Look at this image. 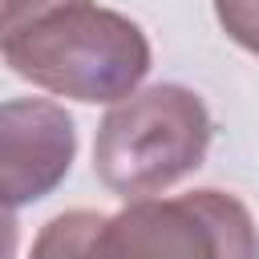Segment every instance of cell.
Here are the masks:
<instances>
[{"label": "cell", "mask_w": 259, "mask_h": 259, "mask_svg": "<svg viewBox=\"0 0 259 259\" xmlns=\"http://www.w3.org/2000/svg\"><path fill=\"white\" fill-rule=\"evenodd\" d=\"M214 16L239 49L259 57V0H214Z\"/></svg>", "instance_id": "obj_6"}, {"label": "cell", "mask_w": 259, "mask_h": 259, "mask_svg": "<svg viewBox=\"0 0 259 259\" xmlns=\"http://www.w3.org/2000/svg\"><path fill=\"white\" fill-rule=\"evenodd\" d=\"M16 219H12V206H0V259H16Z\"/></svg>", "instance_id": "obj_7"}, {"label": "cell", "mask_w": 259, "mask_h": 259, "mask_svg": "<svg viewBox=\"0 0 259 259\" xmlns=\"http://www.w3.org/2000/svg\"><path fill=\"white\" fill-rule=\"evenodd\" d=\"M0 57L28 85L85 105H113L150 73L146 32L93 0H0Z\"/></svg>", "instance_id": "obj_1"}, {"label": "cell", "mask_w": 259, "mask_h": 259, "mask_svg": "<svg viewBox=\"0 0 259 259\" xmlns=\"http://www.w3.org/2000/svg\"><path fill=\"white\" fill-rule=\"evenodd\" d=\"M210 113L186 85H150L113 101L93 138V174L130 198H150L202 166Z\"/></svg>", "instance_id": "obj_2"}, {"label": "cell", "mask_w": 259, "mask_h": 259, "mask_svg": "<svg viewBox=\"0 0 259 259\" xmlns=\"http://www.w3.org/2000/svg\"><path fill=\"white\" fill-rule=\"evenodd\" d=\"M77 154V125L49 97L0 101V206L53 194Z\"/></svg>", "instance_id": "obj_4"}, {"label": "cell", "mask_w": 259, "mask_h": 259, "mask_svg": "<svg viewBox=\"0 0 259 259\" xmlns=\"http://www.w3.org/2000/svg\"><path fill=\"white\" fill-rule=\"evenodd\" d=\"M97 259H259L251 210L223 190L130 198L97 231Z\"/></svg>", "instance_id": "obj_3"}, {"label": "cell", "mask_w": 259, "mask_h": 259, "mask_svg": "<svg viewBox=\"0 0 259 259\" xmlns=\"http://www.w3.org/2000/svg\"><path fill=\"white\" fill-rule=\"evenodd\" d=\"M105 214L97 210H65L53 214L32 239L28 259H97V231Z\"/></svg>", "instance_id": "obj_5"}]
</instances>
